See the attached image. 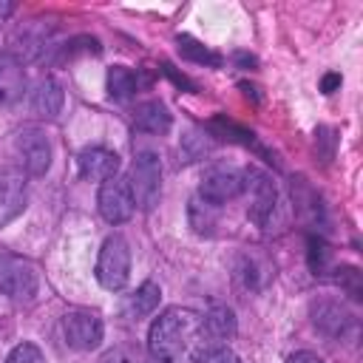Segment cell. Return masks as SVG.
Listing matches in <instances>:
<instances>
[{
    "mask_svg": "<svg viewBox=\"0 0 363 363\" xmlns=\"http://www.w3.org/2000/svg\"><path fill=\"white\" fill-rule=\"evenodd\" d=\"M286 363H323L315 352H292L289 357H286Z\"/></svg>",
    "mask_w": 363,
    "mask_h": 363,
    "instance_id": "obj_23",
    "label": "cell"
},
{
    "mask_svg": "<svg viewBox=\"0 0 363 363\" xmlns=\"http://www.w3.org/2000/svg\"><path fill=\"white\" fill-rule=\"evenodd\" d=\"M159 298H162V289H159L153 281H145L133 295H128V301H125V315H128V318H145V315H150V312L159 306Z\"/></svg>",
    "mask_w": 363,
    "mask_h": 363,
    "instance_id": "obj_17",
    "label": "cell"
},
{
    "mask_svg": "<svg viewBox=\"0 0 363 363\" xmlns=\"http://www.w3.org/2000/svg\"><path fill=\"white\" fill-rule=\"evenodd\" d=\"M133 201L142 210H153L159 204L162 196V162L153 150H139L133 164H130V176H128Z\"/></svg>",
    "mask_w": 363,
    "mask_h": 363,
    "instance_id": "obj_2",
    "label": "cell"
},
{
    "mask_svg": "<svg viewBox=\"0 0 363 363\" xmlns=\"http://www.w3.org/2000/svg\"><path fill=\"white\" fill-rule=\"evenodd\" d=\"M142 88V77L128 65H113L108 71V94L113 99H130Z\"/></svg>",
    "mask_w": 363,
    "mask_h": 363,
    "instance_id": "obj_16",
    "label": "cell"
},
{
    "mask_svg": "<svg viewBox=\"0 0 363 363\" xmlns=\"http://www.w3.org/2000/svg\"><path fill=\"white\" fill-rule=\"evenodd\" d=\"M247 184V176L244 170L238 167H227V164H218V167H210L204 176H201V184H199V199L218 207L224 201H233Z\"/></svg>",
    "mask_w": 363,
    "mask_h": 363,
    "instance_id": "obj_5",
    "label": "cell"
},
{
    "mask_svg": "<svg viewBox=\"0 0 363 363\" xmlns=\"http://www.w3.org/2000/svg\"><path fill=\"white\" fill-rule=\"evenodd\" d=\"M337 82H340V77H337V74H332V77H326V79H323V94H332V88H335Z\"/></svg>",
    "mask_w": 363,
    "mask_h": 363,
    "instance_id": "obj_24",
    "label": "cell"
},
{
    "mask_svg": "<svg viewBox=\"0 0 363 363\" xmlns=\"http://www.w3.org/2000/svg\"><path fill=\"white\" fill-rule=\"evenodd\" d=\"M96 204H99V216H102L108 224H122V221H128V218L133 216V210H136V201H133V193H130L128 179L113 176V179L102 182L99 196H96Z\"/></svg>",
    "mask_w": 363,
    "mask_h": 363,
    "instance_id": "obj_7",
    "label": "cell"
},
{
    "mask_svg": "<svg viewBox=\"0 0 363 363\" xmlns=\"http://www.w3.org/2000/svg\"><path fill=\"white\" fill-rule=\"evenodd\" d=\"M62 102H65V94H62V85L54 77L40 79L31 91V108L45 119H54L62 111Z\"/></svg>",
    "mask_w": 363,
    "mask_h": 363,
    "instance_id": "obj_14",
    "label": "cell"
},
{
    "mask_svg": "<svg viewBox=\"0 0 363 363\" xmlns=\"http://www.w3.org/2000/svg\"><path fill=\"white\" fill-rule=\"evenodd\" d=\"M26 94L23 62L11 54H0V105H14Z\"/></svg>",
    "mask_w": 363,
    "mask_h": 363,
    "instance_id": "obj_13",
    "label": "cell"
},
{
    "mask_svg": "<svg viewBox=\"0 0 363 363\" xmlns=\"http://www.w3.org/2000/svg\"><path fill=\"white\" fill-rule=\"evenodd\" d=\"M6 363H45V354H43L40 346H34V343H17V346L9 352Z\"/></svg>",
    "mask_w": 363,
    "mask_h": 363,
    "instance_id": "obj_19",
    "label": "cell"
},
{
    "mask_svg": "<svg viewBox=\"0 0 363 363\" xmlns=\"http://www.w3.org/2000/svg\"><path fill=\"white\" fill-rule=\"evenodd\" d=\"M14 150L20 156L26 176H43L51 167V142L37 128H23L14 139Z\"/></svg>",
    "mask_w": 363,
    "mask_h": 363,
    "instance_id": "obj_8",
    "label": "cell"
},
{
    "mask_svg": "<svg viewBox=\"0 0 363 363\" xmlns=\"http://www.w3.org/2000/svg\"><path fill=\"white\" fill-rule=\"evenodd\" d=\"M102 318L88 309H71L62 315V337L77 352H91L102 343Z\"/></svg>",
    "mask_w": 363,
    "mask_h": 363,
    "instance_id": "obj_6",
    "label": "cell"
},
{
    "mask_svg": "<svg viewBox=\"0 0 363 363\" xmlns=\"http://www.w3.org/2000/svg\"><path fill=\"white\" fill-rule=\"evenodd\" d=\"M309 315H312V323L318 332H323L326 337H346L349 332H354V318L349 309H343L337 301H315L309 306Z\"/></svg>",
    "mask_w": 363,
    "mask_h": 363,
    "instance_id": "obj_10",
    "label": "cell"
},
{
    "mask_svg": "<svg viewBox=\"0 0 363 363\" xmlns=\"http://www.w3.org/2000/svg\"><path fill=\"white\" fill-rule=\"evenodd\" d=\"M77 167H79V176L88 182H108L119 173V156L108 147L94 145L77 156Z\"/></svg>",
    "mask_w": 363,
    "mask_h": 363,
    "instance_id": "obj_12",
    "label": "cell"
},
{
    "mask_svg": "<svg viewBox=\"0 0 363 363\" xmlns=\"http://www.w3.org/2000/svg\"><path fill=\"white\" fill-rule=\"evenodd\" d=\"M244 176H247L244 190H250V210L247 213L255 224L264 227L275 210V184L258 170H244Z\"/></svg>",
    "mask_w": 363,
    "mask_h": 363,
    "instance_id": "obj_11",
    "label": "cell"
},
{
    "mask_svg": "<svg viewBox=\"0 0 363 363\" xmlns=\"http://www.w3.org/2000/svg\"><path fill=\"white\" fill-rule=\"evenodd\" d=\"M133 125L139 130H145V133H167L170 125H173V116H170V111H167L164 102L150 99V102H145V105L136 108Z\"/></svg>",
    "mask_w": 363,
    "mask_h": 363,
    "instance_id": "obj_15",
    "label": "cell"
},
{
    "mask_svg": "<svg viewBox=\"0 0 363 363\" xmlns=\"http://www.w3.org/2000/svg\"><path fill=\"white\" fill-rule=\"evenodd\" d=\"M130 278V247L122 235H108L96 255V281L105 289H122Z\"/></svg>",
    "mask_w": 363,
    "mask_h": 363,
    "instance_id": "obj_3",
    "label": "cell"
},
{
    "mask_svg": "<svg viewBox=\"0 0 363 363\" xmlns=\"http://www.w3.org/2000/svg\"><path fill=\"white\" fill-rule=\"evenodd\" d=\"M204 326H207V335L210 340H227L235 335V315L227 309V306H213L207 315H204Z\"/></svg>",
    "mask_w": 363,
    "mask_h": 363,
    "instance_id": "obj_18",
    "label": "cell"
},
{
    "mask_svg": "<svg viewBox=\"0 0 363 363\" xmlns=\"http://www.w3.org/2000/svg\"><path fill=\"white\" fill-rule=\"evenodd\" d=\"M28 199V176L23 167H0V227L17 218Z\"/></svg>",
    "mask_w": 363,
    "mask_h": 363,
    "instance_id": "obj_9",
    "label": "cell"
},
{
    "mask_svg": "<svg viewBox=\"0 0 363 363\" xmlns=\"http://www.w3.org/2000/svg\"><path fill=\"white\" fill-rule=\"evenodd\" d=\"M179 51L184 54V57H193V60H199V62H218V57L216 54H210L204 45H199V43H193L190 37H179Z\"/></svg>",
    "mask_w": 363,
    "mask_h": 363,
    "instance_id": "obj_20",
    "label": "cell"
},
{
    "mask_svg": "<svg viewBox=\"0 0 363 363\" xmlns=\"http://www.w3.org/2000/svg\"><path fill=\"white\" fill-rule=\"evenodd\" d=\"M96 363H133V360H130V354L125 349H108Z\"/></svg>",
    "mask_w": 363,
    "mask_h": 363,
    "instance_id": "obj_22",
    "label": "cell"
},
{
    "mask_svg": "<svg viewBox=\"0 0 363 363\" xmlns=\"http://www.w3.org/2000/svg\"><path fill=\"white\" fill-rule=\"evenodd\" d=\"M204 363H241V360H238V354H235L233 349L216 346V349H210V352L204 354Z\"/></svg>",
    "mask_w": 363,
    "mask_h": 363,
    "instance_id": "obj_21",
    "label": "cell"
},
{
    "mask_svg": "<svg viewBox=\"0 0 363 363\" xmlns=\"http://www.w3.org/2000/svg\"><path fill=\"white\" fill-rule=\"evenodd\" d=\"M40 289V278L31 261L20 255H0V295L11 301H31Z\"/></svg>",
    "mask_w": 363,
    "mask_h": 363,
    "instance_id": "obj_4",
    "label": "cell"
},
{
    "mask_svg": "<svg viewBox=\"0 0 363 363\" xmlns=\"http://www.w3.org/2000/svg\"><path fill=\"white\" fill-rule=\"evenodd\" d=\"M204 315L187 306L164 309L147 332V349L159 363H199L210 352Z\"/></svg>",
    "mask_w": 363,
    "mask_h": 363,
    "instance_id": "obj_1",
    "label": "cell"
}]
</instances>
